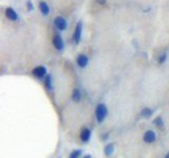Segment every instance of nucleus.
<instances>
[{
    "mask_svg": "<svg viewBox=\"0 0 169 158\" xmlns=\"http://www.w3.org/2000/svg\"><path fill=\"white\" fill-rule=\"evenodd\" d=\"M82 30H83V22L78 21L75 27V32H74V42L76 44L80 41V37H82Z\"/></svg>",
    "mask_w": 169,
    "mask_h": 158,
    "instance_id": "20e7f679",
    "label": "nucleus"
},
{
    "mask_svg": "<svg viewBox=\"0 0 169 158\" xmlns=\"http://www.w3.org/2000/svg\"><path fill=\"white\" fill-rule=\"evenodd\" d=\"M85 158H91V157H90V155H87V156H85Z\"/></svg>",
    "mask_w": 169,
    "mask_h": 158,
    "instance_id": "412c9836",
    "label": "nucleus"
},
{
    "mask_svg": "<svg viewBox=\"0 0 169 158\" xmlns=\"http://www.w3.org/2000/svg\"><path fill=\"white\" fill-rule=\"evenodd\" d=\"M107 114H108V110H107V106H105L104 103H99L97 106H96L95 110V117L97 122L102 123V121L106 119Z\"/></svg>",
    "mask_w": 169,
    "mask_h": 158,
    "instance_id": "f257e3e1",
    "label": "nucleus"
},
{
    "mask_svg": "<svg viewBox=\"0 0 169 158\" xmlns=\"http://www.w3.org/2000/svg\"><path fill=\"white\" fill-rule=\"evenodd\" d=\"M80 97H82V95H80V91L77 89H75L73 91V94H72V99H73L74 101L78 102L80 100Z\"/></svg>",
    "mask_w": 169,
    "mask_h": 158,
    "instance_id": "ddd939ff",
    "label": "nucleus"
},
{
    "mask_svg": "<svg viewBox=\"0 0 169 158\" xmlns=\"http://www.w3.org/2000/svg\"><path fill=\"white\" fill-rule=\"evenodd\" d=\"M165 158H169V153H167V154H166V156H165Z\"/></svg>",
    "mask_w": 169,
    "mask_h": 158,
    "instance_id": "aec40b11",
    "label": "nucleus"
},
{
    "mask_svg": "<svg viewBox=\"0 0 169 158\" xmlns=\"http://www.w3.org/2000/svg\"><path fill=\"white\" fill-rule=\"evenodd\" d=\"M5 14H6V17H8V18L10 19V20H12V21H15V20H17V19H18V15H17V13L15 12V11L13 10L12 8H6Z\"/></svg>",
    "mask_w": 169,
    "mask_h": 158,
    "instance_id": "6e6552de",
    "label": "nucleus"
},
{
    "mask_svg": "<svg viewBox=\"0 0 169 158\" xmlns=\"http://www.w3.org/2000/svg\"><path fill=\"white\" fill-rule=\"evenodd\" d=\"M39 8H40V11H41V13L44 15H48L49 12H50V8H49L48 4L46 3V2H40L39 3Z\"/></svg>",
    "mask_w": 169,
    "mask_h": 158,
    "instance_id": "9b49d317",
    "label": "nucleus"
},
{
    "mask_svg": "<svg viewBox=\"0 0 169 158\" xmlns=\"http://www.w3.org/2000/svg\"><path fill=\"white\" fill-rule=\"evenodd\" d=\"M53 46H54L57 50H63V46H65V44H63V40L59 35L54 36V38H53Z\"/></svg>",
    "mask_w": 169,
    "mask_h": 158,
    "instance_id": "423d86ee",
    "label": "nucleus"
},
{
    "mask_svg": "<svg viewBox=\"0 0 169 158\" xmlns=\"http://www.w3.org/2000/svg\"><path fill=\"white\" fill-rule=\"evenodd\" d=\"M33 75L37 78H44L47 75V69L44 67H42V65L36 67L33 70Z\"/></svg>",
    "mask_w": 169,
    "mask_h": 158,
    "instance_id": "39448f33",
    "label": "nucleus"
},
{
    "mask_svg": "<svg viewBox=\"0 0 169 158\" xmlns=\"http://www.w3.org/2000/svg\"><path fill=\"white\" fill-rule=\"evenodd\" d=\"M166 58H167V55H166V53H163V54L160 55L159 57V62L160 63H164L166 60Z\"/></svg>",
    "mask_w": 169,
    "mask_h": 158,
    "instance_id": "f3484780",
    "label": "nucleus"
},
{
    "mask_svg": "<svg viewBox=\"0 0 169 158\" xmlns=\"http://www.w3.org/2000/svg\"><path fill=\"white\" fill-rule=\"evenodd\" d=\"M27 5H28V10H29V11H32V10H33V5H32V2L30 1V0L27 2Z\"/></svg>",
    "mask_w": 169,
    "mask_h": 158,
    "instance_id": "a211bd4d",
    "label": "nucleus"
},
{
    "mask_svg": "<svg viewBox=\"0 0 169 158\" xmlns=\"http://www.w3.org/2000/svg\"><path fill=\"white\" fill-rule=\"evenodd\" d=\"M54 24L59 31H63V30H66V27H67V21H66V19L63 18V17L58 16L55 18Z\"/></svg>",
    "mask_w": 169,
    "mask_h": 158,
    "instance_id": "7ed1b4c3",
    "label": "nucleus"
},
{
    "mask_svg": "<svg viewBox=\"0 0 169 158\" xmlns=\"http://www.w3.org/2000/svg\"><path fill=\"white\" fill-rule=\"evenodd\" d=\"M151 115H152V110L149 108H144L141 112V116L145 117V118H149Z\"/></svg>",
    "mask_w": 169,
    "mask_h": 158,
    "instance_id": "f8f14e48",
    "label": "nucleus"
},
{
    "mask_svg": "<svg viewBox=\"0 0 169 158\" xmlns=\"http://www.w3.org/2000/svg\"><path fill=\"white\" fill-rule=\"evenodd\" d=\"M88 62H89V59H88V57L86 55H80L77 57V65L80 68H85L88 65Z\"/></svg>",
    "mask_w": 169,
    "mask_h": 158,
    "instance_id": "1a4fd4ad",
    "label": "nucleus"
},
{
    "mask_svg": "<svg viewBox=\"0 0 169 158\" xmlns=\"http://www.w3.org/2000/svg\"><path fill=\"white\" fill-rule=\"evenodd\" d=\"M46 87L49 90H52V83H51V76H47L46 77Z\"/></svg>",
    "mask_w": 169,
    "mask_h": 158,
    "instance_id": "dca6fc26",
    "label": "nucleus"
},
{
    "mask_svg": "<svg viewBox=\"0 0 169 158\" xmlns=\"http://www.w3.org/2000/svg\"><path fill=\"white\" fill-rule=\"evenodd\" d=\"M82 155V151L80 150H75L70 154L69 158H80V156Z\"/></svg>",
    "mask_w": 169,
    "mask_h": 158,
    "instance_id": "2eb2a0df",
    "label": "nucleus"
},
{
    "mask_svg": "<svg viewBox=\"0 0 169 158\" xmlns=\"http://www.w3.org/2000/svg\"><path fill=\"white\" fill-rule=\"evenodd\" d=\"M113 152H114V144H109L105 147V154L107 156H111L113 154Z\"/></svg>",
    "mask_w": 169,
    "mask_h": 158,
    "instance_id": "9d476101",
    "label": "nucleus"
},
{
    "mask_svg": "<svg viewBox=\"0 0 169 158\" xmlns=\"http://www.w3.org/2000/svg\"><path fill=\"white\" fill-rule=\"evenodd\" d=\"M143 139H144V141L146 144H152L157 139V134L152 130H148V131L145 132L144 136H143Z\"/></svg>",
    "mask_w": 169,
    "mask_h": 158,
    "instance_id": "f03ea898",
    "label": "nucleus"
},
{
    "mask_svg": "<svg viewBox=\"0 0 169 158\" xmlns=\"http://www.w3.org/2000/svg\"><path fill=\"white\" fill-rule=\"evenodd\" d=\"M107 0H96V2H97L98 4H100V5H102V4L106 3Z\"/></svg>",
    "mask_w": 169,
    "mask_h": 158,
    "instance_id": "6ab92c4d",
    "label": "nucleus"
},
{
    "mask_svg": "<svg viewBox=\"0 0 169 158\" xmlns=\"http://www.w3.org/2000/svg\"><path fill=\"white\" fill-rule=\"evenodd\" d=\"M90 138H91V130L86 128V129L82 131V133H80V139L84 142H88L90 140Z\"/></svg>",
    "mask_w": 169,
    "mask_h": 158,
    "instance_id": "0eeeda50",
    "label": "nucleus"
},
{
    "mask_svg": "<svg viewBox=\"0 0 169 158\" xmlns=\"http://www.w3.org/2000/svg\"><path fill=\"white\" fill-rule=\"evenodd\" d=\"M153 123H154L157 127H163V119H162V117L161 116H159V117H157V118L153 120Z\"/></svg>",
    "mask_w": 169,
    "mask_h": 158,
    "instance_id": "4468645a",
    "label": "nucleus"
}]
</instances>
